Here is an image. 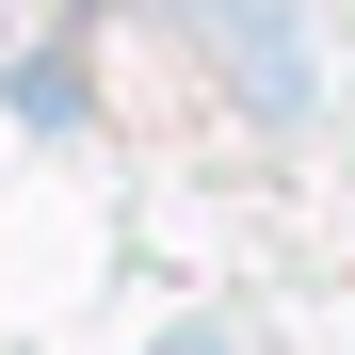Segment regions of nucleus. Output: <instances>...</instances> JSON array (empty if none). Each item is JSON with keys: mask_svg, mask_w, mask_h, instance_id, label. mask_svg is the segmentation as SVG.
I'll use <instances>...</instances> for the list:
<instances>
[{"mask_svg": "<svg viewBox=\"0 0 355 355\" xmlns=\"http://www.w3.org/2000/svg\"><path fill=\"white\" fill-rule=\"evenodd\" d=\"M162 355H243V339H162Z\"/></svg>", "mask_w": 355, "mask_h": 355, "instance_id": "nucleus-1", "label": "nucleus"}]
</instances>
